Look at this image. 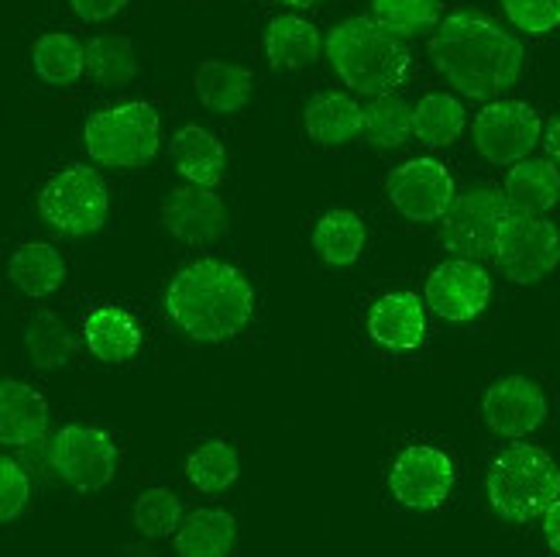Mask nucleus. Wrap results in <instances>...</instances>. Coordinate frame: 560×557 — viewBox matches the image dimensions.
Segmentation results:
<instances>
[{"label": "nucleus", "mask_w": 560, "mask_h": 557, "mask_svg": "<svg viewBox=\"0 0 560 557\" xmlns=\"http://www.w3.org/2000/svg\"><path fill=\"white\" fill-rule=\"evenodd\" d=\"M430 59L451 86L475 101H492L523 77V45L475 11H457L436 24Z\"/></svg>", "instance_id": "f257e3e1"}, {"label": "nucleus", "mask_w": 560, "mask_h": 557, "mask_svg": "<svg viewBox=\"0 0 560 557\" xmlns=\"http://www.w3.org/2000/svg\"><path fill=\"white\" fill-rule=\"evenodd\" d=\"M165 310L192 341L221 345L248 327L255 313V289L237 265L200 258L173 276L165 289Z\"/></svg>", "instance_id": "f03ea898"}, {"label": "nucleus", "mask_w": 560, "mask_h": 557, "mask_svg": "<svg viewBox=\"0 0 560 557\" xmlns=\"http://www.w3.org/2000/svg\"><path fill=\"white\" fill-rule=\"evenodd\" d=\"M327 59L340 83L364 96L396 93L409 77V48L375 18H348L327 38Z\"/></svg>", "instance_id": "7ed1b4c3"}, {"label": "nucleus", "mask_w": 560, "mask_h": 557, "mask_svg": "<svg viewBox=\"0 0 560 557\" xmlns=\"http://www.w3.org/2000/svg\"><path fill=\"white\" fill-rule=\"evenodd\" d=\"M485 489H489V502L502 520L523 523L544 517L553 499H560V468L544 448L513 444L489 465Z\"/></svg>", "instance_id": "20e7f679"}, {"label": "nucleus", "mask_w": 560, "mask_h": 557, "mask_svg": "<svg viewBox=\"0 0 560 557\" xmlns=\"http://www.w3.org/2000/svg\"><path fill=\"white\" fill-rule=\"evenodd\" d=\"M86 155L107 169H138L159 155L162 120L159 111L144 101L117 104L90 114L83 128Z\"/></svg>", "instance_id": "39448f33"}, {"label": "nucleus", "mask_w": 560, "mask_h": 557, "mask_svg": "<svg viewBox=\"0 0 560 557\" xmlns=\"http://www.w3.org/2000/svg\"><path fill=\"white\" fill-rule=\"evenodd\" d=\"M38 213L56 234L86 237L107 224L110 213L107 183L90 165L59 169L38 193Z\"/></svg>", "instance_id": "423d86ee"}, {"label": "nucleus", "mask_w": 560, "mask_h": 557, "mask_svg": "<svg viewBox=\"0 0 560 557\" xmlns=\"http://www.w3.org/2000/svg\"><path fill=\"white\" fill-rule=\"evenodd\" d=\"M492 258L509 282L533 286L547 279L560 265V231L540 213L509 210V217L499 228Z\"/></svg>", "instance_id": "0eeeda50"}, {"label": "nucleus", "mask_w": 560, "mask_h": 557, "mask_svg": "<svg viewBox=\"0 0 560 557\" xmlns=\"http://www.w3.org/2000/svg\"><path fill=\"white\" fill-rule=\"evenodd\" d=\"M509 217L505 193L495 186H468L457 193L447 213L441 217V241L457 258H485L492 255L499 228Z\"/></svg>", "instance_id": "6e6552de"}, {"label": "nucleus", "mask_w": 560, "mask_h": 557, "mask_svg": "<svg viewBox=\"0 0 560 557\" xmlns=\"http://www.w3.org/2000/svg\"><path fill=\"white\" fill-rule=\"evenodd\" d=\"M48 465L77 492H96L114 478L117 468V448L110 433L90 423H69L62 427L52 444H48Z\"/></svg>", "instance_id": "1a4fd4ad"}, {"label": "nucleus", "mask_w": 560, "mask_h": 557, "mask_svg": "<svg viewBox=\"0 0 560 557\" xmlns=\"http://www.w3.org/2000/svg\"><path fill=\"white\" fill-rule=\"evenodd\" d=\"M471 135L485 162L516 165L540 144V114L523 101H492L478 111Z\"/></svg>", "instance_id": "9d476101"}, {"label": "nucleus", "mask_w": 560, "mask_h": 557, "mask_svg": "<svg viewBox=\"0 0 560 557\" xmlns=\"http://www.w3.org/2000/svg\"><path fill=\"white\" fill-rule=\"evenodd\" d=\"M451 454L433 444H409L388 468V492L406 510H436L454 489Z\"/></svg>", "instance_id": "9b49d317"}, {"label": "nucleus", "mask_w": 560, "mask_h": 557, "mask_svg": "<svg viewBox=\"0 0 560 557\" xmlns=\"http://www.w3.org/2000/svg\"><path fill=\"white\" fill-rule=\"evenodd\" d=\"M385 193H388V204L417 224L441 221L457 197L447 165L436 159H409L396 165L393 173H388Z\"/></svg>", "instance_id": "f8f14e48"}, {"label": "nucleus", "mask_w": 560, "mask_h": 557, "mask_svg": "<svg viewBox=\"0 0 560 557\" xmlns=\"http://www.w3.org/2000/svg\"><path fill=\"white\" fill-rule=\"evenodd\" d=\"M492 300V279L475 258H447L427 279V306L451 324H468Z\"/></svg>", "instance_id": "ddd939ff"}, {"label": "nucleus", "mask_w": 560, "mask_h": 557, "mask_svg": "<svg viewBox=\"0 0 560 557\" xmlns=\"http://www.w3.org/2000/svg\"><path fill=\"white\" fill-rule=\"evenodd\" d=\"M481 417L499 438L520 441L533 433L547 417V396L533 379L526 375H505L499 379L481 399Z\"/></svg>", "instance_id": "4468645a"}, {"label": "nucleus", "mask_w": 560, "mask_h": 557, "mask_svg": "<svg viewBox=\"0 0 560 557\" xmlns=\"http://www.w3.org/2000/svg\"><path fill=\"white\" fill-rule=\"evenodd\" d=\"M165 231L179 237L183 245H210V241L228 234V207L213 189L203 186H179L162 204Z\"/></svg>", "instance_id": "2eb2a0df"}, {"label": "nucleus", "mask_w": 560, "mask_h": 557, "mask_svg": "<svg viewBox=\"0 0 560 557\" xmlns=\"http://www.w3.org/2000/svg\"><path fill=\"white\" fill-rule=\"evenodd\" d=\"M369 334L385 351H412L427 337V306L417 293H385L369 310Z\"/></svg>", "instance_id": "dca6fc26"}, {"label": "nucleus", "mask_w": 560, "mask_h": 557, "mask_svg": "<svg viewBox=\"0 0 560 557\" xmlns=\"http://www.w3.org/2000/svg\"><path fill=\"white\" fill-rule=\"evenodd\" d=\"M48 403L28 382L4 379L0 382V444L28 448L45 438Z\"/></svg>", "instance_id": "f3484780"}, {"label": "nucleus", "mask_w": 560, "mask_h": 557, "mask_svg": "<svg viewBox=\"0 0 560 557\" xmlns=\"http://www.w3.org/2000/svg\"><path fill=\"white\" fill-rule=\"evenodd\" d=\"M168 155H173L176 173L189 186L213 189V186H221L228 179V152H224V144L217 141L207 128H200V125L179 128L173 144H168Z\"/></svg>", "instance_id": "a211bd4d"}, {"label": "nucleus", "mask_w": 560, "mask_h": 557, "mask_svg": "<svg viewBox=\"0 0 560 557\" xmlns=\"http://www.w3.org/2000/svg\"><path fill=\"white\" fill-rule=\"evenodd\" d=\"M361 120L364 107L340 90L316 93L303 111L306 135L316 144H324V149H345L348 141L361 138Z\"/></svg>", "instance_id": "6ab92c4d"}, {"label": "nucleus", "mask_w": 560, "mask_h": 557, "mask_svg": "<svg viewBox=\"0 0 560 557\" xmlns=\"http://www.w3.org/2000/svg\"><path fill=\"white\" fill-rule=\"evenodd\" d=\"M83 341L90 355L104 365H125L141 348V327L135 317L120 306H96L83 321Z\"/></svg>", "instance_id": "aec40b11"}, {"label": "nucleus", "mask_w": 560, "mask_h": 557, "mask_svg": "<svg viewBox=\"0 0 560 557\" xmlns=\"http://www.w3.org/2000/svg\"><path fill=\"white\" fill-rule=\"evenodd\" d=\"M509 210L547 217L560 200V169L553 159H523L505 176Z\"/></svg>", "instance_id": "412c9836"}, {"label": "nucleus", "mask_w": 560, "mask_h": 557, "mask_svg": "<svg viewBox=\"0 0 560 557\" xmlns=\"http://www.w3.org/2000/svg\"><path fill=\"white\" fill-rule=\"evenodd\" d=\"M192 86H197L200 104L210 107L213 114H237V111H245L248 101H252L255 77H252V69H245V66L210 59V62H203L197 69Z\"/></svg>", "instance_id": "4be33fe9"}, {"label": "nucleus", "mask_w": 560, "mask_h": 557, "mask_svg": "<svg viewBox=\"0 0 560 557\" xmlns=\"http://www.w3.org/2000/svg\"><path fill=\"white\" fill-rule=\"evenodd\" d=\"M237 537V523L228 510H192L183 517L176 530V554L179 557H228Z\"/></svg>", "instance_id": "5701e85b"}, {"label": "nucleus", "mask_w": 560, "mask_h": 557, "mask_svg": "<svg viewBox=\"0 0 560 557\" xmlns=\"http://www.w3.org/2000/svg\"><path fill=\"white\" fill-rule=\"evenodd\" d=\"M265 56L276 69H303L320 59V32L296 14H279L265 28Z\"/></svg>", "instance_id": "b1692460"}, {"label": "nucleus", "mask_w": 560, "mask_h": 557, "mask_svg": "<svg viewBox=\"0 0 560 557\" xmlns=\"http://www.w3.org/2000/svg\"><path fill=\"white\" fill-rule=\"evenodd\" d=\"M8 279L32 300L52 297L66 282V258L52 245H45V241H28V245H21L11 255Z\"/></svg>", "instance_id": "393cba45"}, {"label": "nucleus", "mask_w": 560, "mask_h": 557, "mask_svg": "<svg viewBox=\"0 0 560 557\" xmlns=\"http://www.w3.org/2000/svg\"><path fill=\"white\" fill-rule=\"evenodd\" d=\"M32 69L48 86H72L86 72V42L69 32H48L32 45Z\"/></svg>", "instance_id": "a878e982"}, {"label": "nucleus", "mask_w": 560, "mask_h": 557, "mask_svg": "<svg viewBox=\"0 0 560 557\" xmlns=\"http://www.w3.org/2000/svg\"><path fill=\"white\" fill-rule=\"evenodd\" d=\"M364 241H369V231L351 210H327L313 228V252L327 265H337V269L361 258Z\"/></svg>", "instance_id": "bb28decb"}, {"label": "nucleus", "mask_w": 560, "mask_h": 557, "mask_svg": "<svg viewBox=\"0 0 560 557\" xmlns=\"http://www.w3.org/2000/svg\"><path fill=\"white\" fill-rule=\"evenodd\" d=\"M465 125H468V111L454 93H427L412 107V135L427 149H444V144L457 141Z\"/></svg>", "instance_id": "cd10ccee"}, {"label": "nucleus", "mask_w": 560, "mask_h": 557, "mask_svg": "<svg viewBox=\"0 0 560 557\" xmlns=\"http://www.w3.org/2000/svg\"><path fill=\"white\" fill-rule=\"evenodd\" d=\"M24 348H28V358L38 369L52 372L72 361V355H77V337H72V330L52 310H42L28 321V327H24Z\"/></svg>", "instance_id": "c85d7f7f"}, {"label": "nucleus", "mask_w": 560, "mask_h": 557, "mask_svg": "<svg viewBox=\"0 0 560 557\" xmlns=\"http://www.w3.org/2000/svg\"><path fill=\"white\" fill-rule=\"evenodd\" d=\"M237 475H241V457L228 441H203L186 457V478L192 481V489H200L207 496L231 489Z\"/></svg>", "instance_id": "c756f323"}, {"label": "nucleus", "mask_w": 560, "mask_h": 557, "mask_svg": "<svg viewBox=\"0 0 560 557\" xmlns=\"http://www.w3.org/2000/svg\"><path fill=\"white\" fill-rule=\"evenodd\" d=\"M412 135V107L396 93L372 96V104L364 107L361 138L378 144V149H399Z\"/></svg>", "instance_id": "7c9ffc66"}, {"label": "nucleus", "mask_w": 560, "mask_h": 557, "mask_svg": "<svg viewBox=\"0 0 560 557\" xmlns=\"http://www.w3.org/2000/svg\"><path fill=\"white\" fill-rule=\"evenodd\" d=\"M86 72L101 86H125L135 80V45L120 35H96L86 42Z\"/></svg>", "instance_id": "2f4dec72"}, {"label": "nucleus", "mask_w": 560, "mask_h": 557, "mask_svg": "<svg viewBox=\"0 0 560 557\" xmlns=\"http://www.w3.org/2000/svg\"><path fill=\"white\" fill-rule=\"evenodd\" d=\"M372 18L396 38H417L441 18V0H372Z\"/></svg>", "instance_id": "473e14b6"}, {"label": "nucleus", "mask_w": 560, "mask_h": 557, "mask_svg": "<svg viewBox=\"0 0 560 557\" xmlns=\"http://www.w3.org/2000/svg\"><path fill=\"white\" fill-rule=\"evenodd\" d=\"M183 523V502L173 489H144L135 502V526L144 537H173Z\"/></svg>", "instance_id": "72a5a7b5"}, {"label": "nucleus", "mask_w": 560, "mask_h": 557, "mask_svg": "<svg viewBox=\"0 0 560 557\" xmlns=\"http://www.w3.org/2000/svg\"><path fill=\"white\" fill-rule=\"evenodd\" d=\"M502 11L520 32L529 35H547L560 28V0H502Z\"/></svg>", "instance_id": "f704fd0d"}, {"label": "nucleus", "mask_w": 560, "mask_h": 557, "mask_svg": "<svg viewBox=\"0 0 560 557\" xmlns=\"http://www.w3.org/2000/svg\"><path fill=\"white\" fill-rule=\"evenodd\" d=\"M32 499V478L14 457L0 454V523H11L24 513Z\"/></svg>", "instance_id": "c9c22d12"}, {"label": "nucleus", "mask_w": 560, "mask_h": 557, "mask_svg": "<svg viewBox=\"0 0 560 557\" xmlns=\"http://www.w3.org/2000/svg\"><path fill=\"white\" fill-rule=\"evenodd\" d=\"M69 4L77 11V18H83L90 24H101V21H110L125 11L128 0H69Z\"/></svg>", "instance_id": "e433bc0d"}, {"label": "nucleus", "mask_w": 560, "mask_h": 557, "mask_svg": "<svg viewBox=\"0 0 560 557\" xmlns=\"http://www.w3.org/2000/svg\"><path fill=\"white\" fill-rule=\"evenodd\" d=\"M544 541L560 557V499H553V506L544 513Z\"/></svg>", "instance_id": "4c0bfd02"}, {"label": "nucleus", "mask_w": 560, "mask_h": 557, "mask_svg": "<svg viewBox=\"0 0 560 557\" xmlns=\"http://www.w3.org/2000/svg\"><path fill=\"white\" fill-rule=\"evenodd\" d=\"M544 144H547V159H553L557 165H560V114L550 120L547 125V131H544Z\"/></svg>", "instance_id": "58836bf2"}, {"label": "nucleus", "mask_w": 560, "mask_h": 557, "mask_svg": "<svg viewBox=\"0 0 560 557\" xmlns=\"http://www.w3.org/2000/svg\"><path fill=\"white\" fill-rule=\"evenodd\" d=\"M279 4H292V8H316L320 0H279Z\"/></svg>", "instance_id": "ea45409f"}, {"label": "nucleus", "mask_w": 560, "mask_h": 557, "mask_svg": "<svg viewBox=\"0 0 560 557\" xmlns=\"http://www.w3.org/2000/svg\"><path fill=\"white\" fill-rule=\"evenodd\" d=\"M125 557H152V554H149V550H138V547H131V550H128Z\"/></svg>", "instance_id": "a19ab883"}]
</instances>
